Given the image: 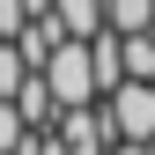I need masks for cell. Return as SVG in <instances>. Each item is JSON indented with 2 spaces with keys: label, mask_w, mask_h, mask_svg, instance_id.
I'll list each match as a JSON object with an SVG mask.
<instances>
[{
  "label": "cell",
  "mask_w": 155,
  "mask_h": 155,
  "mask_svg": "<svg viewBox=\"0 0 155 155\" xmlns=\"http://www.w3.org/2000/svg\"><path fill=\"white\" fill-rule=\"evenodd\" d=\"M89 59H96V89H104V104L126 89V37L118 30H104V37H89Z\"/></svg>",
  "instance_id": "cell-4"
},
{
  "label": "cell",
  "mask_w": 155,
  "mask_h": 155,
  "mask_svg": "<svg viewBox=\"0 0 155 155\" xmlns=\"http://www.w3.org/2000/svg\"><path fill=\"white\" fill-rule=\"evenodd\" d=\"M22 8H30V22H37V15H52V8H59V0H22Z\"/></svg>",
  "instance_id": "cell-9"
},
{
  "label": "cell",
  "mask_w": 155,
  "mask_h": 155,
  "mask_svg": "<svg viewBox=\"0 0 155 155\" xmlns=\"http://www.w3.org/2000/svg\"><path fill=\"white\" fill-rule=\"evenodd\" d=\"M104 22L118 37H155V0H104Z\"/></svg>",
  "instance_id": "cell-7"
},
{
  "label": "cell",
  "mask_w": 155,
  "mask_h": 155,
  "mask_svg": "<svg viewBox=\"0 0 155 155\" xmlns=\"http://www.w3.org/2000/svg\"><path fill=\"white\" fill-rule=\"evenodd\" d=\"M22 30H30V8L22 0H0V45H15Z\"/></svg>",
  "instance_id": "cell-8"
},
{
  "label": "cell",
  "mask_w": 155,
  "mask_h": 155,
  "mask_svg": "<svg viewBox=\"0 0 155 155\" xmlns=\"http://www.w3.org/2000/svg\"><path fill=\"white\" fill-rule=\"evenodd\" d=\"M45 81H52V96H59V111H89V104H104V89H96V59H89V45H74V37L52 52Z\"/></svg>",
  "instance_id": "cell-1"
},
{
  "label": "cell",
  "mask_w": 155,
  "mask_h": 155,
  "mask_svg": "<svg viewBox=\"0 0 155 155\" xmlns=\"http://www.w3.org/2000/svg\"><path fill=\"white\" fill-rule=\"evenodd\" d=\"M52 15H59V30L74 37V45H89V37H104V30H111V22H104V0H59Z\"/></svg>",
  "instance_id": "cell-6"
},
{
  "label": "cell",
  "mask_w": 155,
  "mask_h": 155,
  "mask_svg": "<svg viewBox=\"0 0 155 155\" xmlns=\"http://www.w3.org/2000/svg\"><path fill=\"white\" fill-rule=\"evenodd\" d=\"M59 45H67V30H59V15H37V22H30L22 37H15V52H22V67H30V74H45Z\"/></svg>",
  "instance_id": "cell-5"
},
{
  "label": "cell",
  "mask_w": 155,
  "mask_h": 155,
  "mask_svg": "<svg viewBox=\"0 0 155 155\" xmlns=\"http://www.w3.org/2000/svg\"><path fill=\"white\" fill-rule=\"evenodd\" d=\"M104 111H111V133H118V140L155 148V81H126Z\"/></svg>",
  "instance_id": "cell-2"
},
{
  "label": "cell",
  "mask_w": 155,
  "mask_h": 155,
  "mask_svg": "<svg viewBox=\"0 0 155 155\" xmlns=\"http://www.w3.org/2000/svg\"><path fill=\"white\" fill-rule=\"evenodd\" d=\"M67 140V155H118V133H111V111L89 104V111H59V126H52Z\"/></svg>",
  "instance_id": "cell-3"
}]
</instances>
